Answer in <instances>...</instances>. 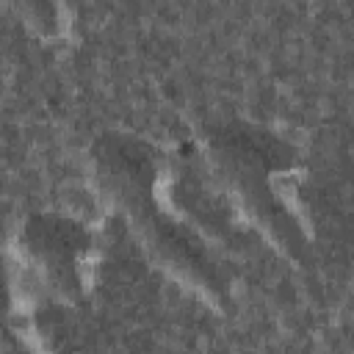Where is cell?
<instances>
[{
    "label": "cell",
    "instance_id": "2",
    "mask_svg": "<svg viewBox=\"0 0 354 354\" xmlns=\"http://www.w3.org/2000/svg\"><path fill=\"white\" fill-rule=\"evenodd\" d=\"M210 174L235 210L268 241V246L293 266L313 257V227L304 216L301 160L279 133L243 122H216L202 136Z\"/></svg>",
    "mask_w": 354,
    "mask_h": 354
},
{
    "label": "cell",
    "instance_id": "1",
    "mask_svg": "<svg viewBox=\"0 0 354 354\" xmlns=\"http://www.w3.org/2000/svg\"><path fill=\"white\" fill-rule=\"evenodd\" d=\"M88 163L100 196L116 207L147 257L213 313L230 315L232 277L207 241L163 202L158 147L133 133H102L88 149Z\"/></svg>",
    "mask_w": 354,
    "mask_h": 354
},
{
    "label": "cell",
    "instance_id": "4",
    "mask_svg": "<svg viewBox=\"0 0 354 354\" xmlns=\"http://www.w3.org/2000/svg\"><path fill=\"white\" fill-rule=\"evenodd\" d=\"M19 22L39 39L53 41L64 33V11L58 0H6Z\"/></svg>",
    "mask_w": 354,
    "mask_h": 354
},
{
    "label": "cell",
    "instance_id": "3",
    "mask_svg": "<svg viewBox=\"0 0 354 354\" xmlns=\"http://www.w3.org/2000/svg\"><path fill=\"white\" fill-rule=\"evenodd\" d=\"M14 249L53 299L61 304L86 299L94 263V235L86 224L55 210L30 213L17 230Z\"/></svg>",
    "mask_w": 354,
    "mask_h": 354
}]
</instances>
